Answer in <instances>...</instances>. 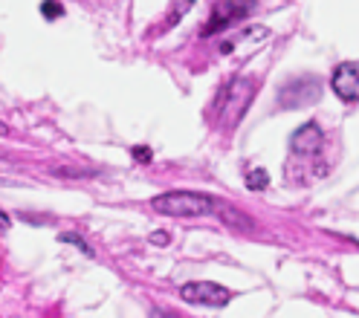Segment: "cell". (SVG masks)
<instances>
[{"mask_svg": "<svg viewBox=\"0 0 359 318\" xmlns=\"http://www.w3.org/2000/svg\"><path fill=\"white\" fill-rule=\"evenodd\" d=\"M133 156H137L140 163H151V151L148 148H137V151H133Z\"/></svg>", "mask_w": 359, "mask_h": 318, "instance_id": "8fae6325", "label": "cell"}, {"mask_svg": "<svg viewBox=\"0 0 359 318\" xmlns=\"http://www.w3.org/2000/svg\"><path fill=\"white\" fill-rule=\"evenodd\" d=\"M0 133H6V127H4V125H0Z\"/></svg>", "mask_w": 359, "mask_h": 318, "instance_id": "4fadbf2b", "label": "cell"}, {"mask_svg": "<svg viewBox=\"0 0 359 318\" xmlns=\"http://www.w3.org/2000/svg\"><path fill=\"white\" fill-rule=\"evenodd\" d=\"M41 12H43V18H47V20H53V18H61V15H64V9H61L58 0H43V4H41Z\"/></svg>", "mask_w": 359, "mask_h": 318, "instance_id": "52a82bcc", "label": "cell"}, {"mask_svg": "<svg viewBox=\"0 0 359 318\" xmlns=\"http://www.w3.org/2000/svg\"><path fill=\"white\" fill-rule=\"evenodd\" d=\"M0 229H9V217L4 212H0Z\"/></svg>", "mask_w": 359, "mask_h": 318, "instance_id": "7c38bea8", "label": "cell"}, {"mask_svg": "<svg viewBox=\"0 0 359 318\" xmlns=\"http://www.w3.org/2000/svg\"><path fill=\"white\" fill-rule=\"evenodd\" d=\"M290 145H293V153H302V156L319 153V151H322V127H319L316 122H307L304 127H299V130L293 133Z\"/></svg>", "mask_w": 359, "mask_h": 318, "instance_id": "5b68a950", "label": "cell"}, {"mask_svg": "<svg viewBox=\"0 0 359 318\" xmlns=\"http://www.w3.org/2000/svg\"><path fill=\"white\" fill-rule=\"evenodd\" d=\"M269 186V174L264 168H252L250 174H246V188L250 191H264Z\"/></svg>", "mask_w": 359, "mask_h": 318, "instance_id": "8992f818", "label": "cell"}, {"mask_svg": "<svg viewBox=\"0 0 359 318\" xmlns=\"http://www.w3.org/2000/svg\"><path fill=\"white\" fill-rule=\"evenodd\" d=\"M154 212L168 214V217H203L215 209V200L206 194H194V191H168L151 200Z\"/></svg>", "mask_w": 359, "mask_h": 318, "instance_id": "6da1fadb", "label": "cell"}, {"mask_svg": "<svg viewBox=\"0 0 359 318\" xmlns=\"http://www.w3.org/2000/svg\"><path fill=\"white\" fill-rule=\"evenodd\" d=\"M180 298L186 304H197V307H223L232 301V292L220 284L212 281H191L180 286Z\"/></svg>", "mask_w": 359, "mask_h": 318, "instance_id": "7a4b0ae2", "label": "cell"}, {"mask_svg": "<svg viewBox=\"0 0 359 318\" xmlns=\"http://www.w3.org/2000/svg\"><path fill=\"white\" fill-rule=\"evenodd\" d=\"M252 4H255V0H223V4L217 6V12H215V18L209 20V27L203 29V35H212V32L223 29L226 24H232V20L243 18L246 12L252 9Z\"/></svg>", "mask_w": 359, "mask_h": 318, "instance_id": "277c9868", "label": "cell"}, {"mask_svg": "<svg viewBox=\"0 0 359 318\" xmlns=\"http://www.w3.org/2000/svg\"><path fill=\"white\" fill-rule=\"evenodd\" d=\"M330 87L342 102H359V61H348L336 67Z\"/></svg>", "mask_w": 359, "mask_h": 318, "instance_id": "3957f363", "label": "cell"}, {"mask_svg": "<svg viewBox=\"0 0 359 318\" xmlns=\"http://www.w3.org/2000/svg\"><path fill=\"white\" fill-rule=\"evenodd\" d=\"M168 240H171L168 232H154V235H151V243H154V246H165Z\"/></svg>", "mask_w": 359, "mask_h": 318, "instance_id": "9c48e42d", "label": "cell"}, {"mask_svg": "<svg viewBox=\"0 0 359 318\" xmlns=\"http://www.w3.org/2000/svg\"><path fill=\"white\" fill-rule=\"evenodd\" d=\"M151 318H180V315H174V312H168V310H160V307H154V310H151Z\"/></svg>", "mask_w": 359, "mask_h": 318, "instance_id": "30bf717a", "label": "cell"}, {"mask_svg": "<svg viewBox=\"0 0 359 318\" xmlns=\"http://www.w3.org/2000/svg\"><path fill=\"white\" fill-rule=\"evenodd\" d=\"M61 240H64V243H73V246H79L84 255H93V249H90V246H87V243H84L79 235H61Z\"/></svg>", "mask_w": 359, "mask_h": 318, "instance_id": "ba28073f", "label": "cell"}]
</instances>
